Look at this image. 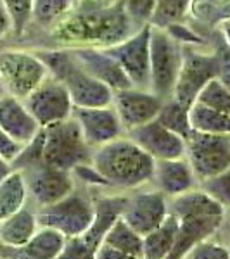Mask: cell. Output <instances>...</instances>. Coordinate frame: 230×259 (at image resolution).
Listing matches in <instances>:
<instances>
[{
  "label": "cell",
  "mask_w": 230,
  "mask_h": 259,
  "mask_svg": "<svg viewBox=\"0 0 230 259\" xmlns=\"http://www.w3.org/2000/svg\"><path fill=\"white\" fill-rule=\"evenodd\" d=\"M128 16L123 0H78L59 23L50 28V36L61 49H107L139 30Z\"/></svg>",
  "instance_id": "1"
},
{
  "label": "cell",
  "mask_w": 230,
  "mask_h": 259,
  "mask_svg": "<svg viewBox=\"0 0 230 259\" xmlns=\"http://www.w3.org/2000/svg\"><path fill=\"white\" fill-rule=\"evenodd\" d=\"M90 166L107 189L139 190L152 180L156 161L128 135L94 149Z\"/></svg>",
  "instance_id": "2"
},
{
  "label": "cell",
  "mask_w": 230,
  "mask_h": 259,
  "mask_svg": "<svg viewBox=\"0 0 230 259\" xmlns=\"http://www.w3.org/2000/svg\"><path fill=\"white\" fill-rule=\"evenodd\" d=\"M170 214L178 221L177 244L168 259H183L199 242L211 239L221 228L227 209L201 187L170 199Z\"/></svg>",
  "instance_id": "3"
},
{
  "label": "cell",
  "mask_w": 230,
  "mask_h": 259,
  "mask_svg": "<svg viewBox=\"0 0 230 259\" xmlns=\"http://www.w3.org/2000/svg\"><path fill=\"white\" fill-rule=\"evenodd\" d=\"M35 52L45 62L50 76L59 80L66 87L74 107H102L112 104L114 92L106 83L92 76L69 49L57 47L35 50Z\"/></svg>",
  "instance_id": "4"
},
{
  "label": "cell",
  "mask_w": 230,
  "mask_h": 259,
  "mask_svg": "<svg viewBox=\"0 0 230 259\" xmlns=\"http://www.w3.org/2000/svg\"><path fill=\"white\" fill-rule=\"evenodd\" d=\"M94 149L85 142L76 119L71 118L42 128V161L56 168L74 171L90 164Z\"/></svg>",
  "instance_id": "5"
},
{
  "label": "cell",
  "mask_w": 230,
  "mask_h": 259,
  "mask_svg": "<svg viewBox=\"0 0 230 259\" xmlns=\"http://www.w3.org/2000/svg\"><path fill=\"white\" fill-rule=\"evenodd\" d=\"M182 66V44L165 28L150 26L149 44V90L161 99L173 95Z\"/></svg>",
  "instance_id": "6"
},
{
  "label": "cell",
  "mask_w": 230,
  "mask_h": 259,
  "mask_svg": "<svg viewBox=\"0 0 230 259\" xmlns=\"http://www.w3.org/2000/svg\"><path fill=\"white\" fill-rule=\"evenodd\" d=\"M50 76L45 62L31 50L7 49L0 52V78L7 95L24 100Z\"/></svg>",
  "instance_id": "7"
},
{
  "label": "cell",
  "mask_w": 230,
  "mask_h": 259,
  "mask_svg": "<svg viewBox=\"0 0 230 259\" xmlns=\"http://www.w3.org/2000/svg\"><path fill=\"white\" fill-rule=\"evenodd\" d=\"M40 227L57 230L66 239L80 237L95 220V200L74 189L59 202L36 209Z\"/></svg>",
  "instance_id": "8"
},
{
  "label": "cell",
  "mask_w": 230,
  "mask_h": 259,
  "mask_svg": "<svg viewBox=\"0 0 230 259\" xmlns=\"http://www.w3.org/2000/svg\"><path fill=\"white\" fill-rule=\"evenodd\" d=\"M218 61L215 50L201 49V45H182V66L171 97L183 106H192L208 81L216 78Z\"/></svg>",
  "instance_id": "9"
},
{
  "label": "cell",
  "mask_w": 230,
  "mask_h": 259,
  "mask_svg": "<svg viewBox=\"0 0 230 259\" xmlns=\"http://www.w3.org/2000/svg\"><path fill=\"white\" fill-rule=\"evenodd\" d=\"M185 144V157L199 183L230 168V135L190 132Z\"/></svg>",
  "instance_id": "10"
},
{
  "label": "cell",
  "mask_w": 230,
  "mask_h": 259,
  "mask_svg": "<svg viewBox=\"0 0 230 259\" xmlns=\"http://www.w3.org/2000/svg\"><path fill=\"white\" fill-rule=\"evenodd\" d=\"M23 171L28 189V199L35 209L59 202L76 189L73 171H66L56 166L45 164L44 161L28 166Z\"/></svg>",
  "instance_id": "11"
},
{
  "label": "cell",
  "mask_w": 230,
  "mask_h": 259,
  "mask_svg": "<svg viewBox=\"0 0 230 259\" xmlns=\"http://www.w3.org/2000/svg\"><path fill=\"white\" fill-rule=\"evenodd\" d=\"M125 204V195H106L95 200V220L83 235L66 240L64 250L57 259H95L99 245Z\"/></svg>",
  "instance_id": "12"
},
{
  "label": "cell",
  "mask_w": 230,
  "mask_h": 259,
  "mask_svg": "<svg viewBox=\"0 0 230 259\" xmlns=\"http://www.w3.org/2000/svg\"><path fill=\"white\" fill-rule=\"evenodd\" d=\"M168 216L170 199L154 187L125 195L121 218L142 237L161 227Z\"/></svg>",
  "instance_id": "13"
},
{
  "label": "cell",
  "mask_w": 230,
  "mask_h": 259,
  "mask_svg": "<svg viewBox=\"0 0 230 259\" xmlns=\"http://www.w3.org/2000/svg\"><path fill=\"white\" fill-rule=\"evenodd\" d=\"M149 44L150 24L147 23L125 40L102 49L123 68L135 89H149Z\"/></svg>",
  "instance_id": "14"
},
{
  "label": "cell",
  "mask_w": 230,
  "mask_h": 259,
  "mask_svg": "<svg viewBox=\"0 0 230 259\" xmlns=\"http://www.w3.org/2000/svg\"><path fill=\"white\" fill-rule=\"evenodd\" d=\"M23 102L33 118L36 119V123L40 124V128L68 119L73 116L74 111L69 92L54 76H49Z\"/></svg>",
  "instance_id": "15"
},
{
  "label": "cell",
  "mask_w": 230,
  "mask_h": 259,
  "mask_svg": "<svg viewBox=\"0 0 230 259\" xmlns=\"http://www.w3.org/2000/svg\"><path fill=\"white\" fill-rule=\"evenodd\" d=\"M163 102L165 99H161L149 89H135V87L114 92V97H112V107L118 112L127 133L133 128L158 119Z\"/></svg>",
  "instance_id": "16"
},
{
  "label": "cell",
  "mask_w": 230,
  "mask_h": 259,
  "mask_svg": "<svg viewBox=\"0 0 230 259\" xmlns=\"http://www.w3.org/2000/svg\"><path fill=\"white\" fill-rule=\"evenodd\" d=\"M73 118L76 119L83 139L92 149L127 135L112 104L102 107H74Z\"/></svg>",
  "instance_id": "17"
},
{
  "label": "cell",
  "mask_w": 230,
  "mask_h": 259,
  "mask_svg": "<svg viewBox=\"0 0 230 259\" xmlns=\"http://www.w3.org/2000/svg\"><path fill=\"white\" fill-rule=\"evenodd\" d=\"M127 135L140 149H144L154 161L185 157V139L166 126H163L158 119L150 121L147 124H142L139 128H133Z\"/></svg>",
  "instance_id": "18"
},
{
  "label": "cell",
  "mask_w": 230,
  "mask_h": 259,
  "mask_svg": "<svg viewBox=\"0 0 230 259\" xmlns=\"http://www.w3.org/2000/svg\"><path fill=\"white\" fill-rule=\"evenodd\" d=\"M69 50L92 76L106 83L112 92L132 89V81L128 80L127 73L106 50L94 47H80Z\"/></svg>",
  "instance_id": "19"
},
{
  "label": "cell",
  "mask_w": 230,
  "mask_h": 259,
  "mask_svg": "<svg viewBox=\"0 0 230 259\" xmlns=\"http://www.w3.org/2000/svg\"><path fill=\"white\" fill-rule=\"evenodd\" d=\"M150 183L154 185V189H158L168 199H173L199 187V182L187 157L156 161Z\"/></svg>",
  "instance_id": "20"
},
{
  "label": "cell",
  "mask_w": 230,
  "mask_h": 259,
  "mask_svg": "<svg viewBox=\"0 0 230 259\" xmlns=\"http://www.w3.org/2000/svg\"><path fill=\"white\" fill-rule=\"evenodd\" d=\"M0 128L23 147L42 130L23 100L12 95H4L0 99Z\"/></svg>",
  "instance_id": "21"
},
{
  "label": "cell",
  "mask_w": 230,
  "mask_h": 259,
  "mask_svg": "<svg viewBox=\"0 0 230 259\" xmlns=\"http://www.w3.org/2000/svg\"><path fill=\"white\" fill-rule=\"evenodd\" d=\"M66 237L57 230L40 227L39 232L21 247H0L2 259H57L64 250Z\"/></svg>",
  "instance_id": "22"
},
{
  "label": "cell",
  "mask_w": 230,
  "mask_h": 259,
  "mask_svg": "<svg viewBox=\"0 0 230 259\" xmlns=\"http://www.w3.org/2000/svg\"><path fill=\"white\" fill-rule=\"evenodd\" d=\"M39 214L28 202L23 209L0 221V247H21L39 232Z\"/></svg>",
  "instance_id": "23"
},
{
  "label": "cell",
  "mask_w": 230,
  "mask_h": 259,
  "mask_svg": "<svg viewBox=\"0 0 230 259\" xmlns=\"http://www.w3.org/2000/svg\"><path fill=\"white\" fill-rule=\"evenodd\" d=\"M177 233L178 221L173 214H170L161 227L144 235L142 259H168L177 244Z\"/></svg>",
  "instance_id": "24"
},
{
  "label": "cell",
  "mask_w": 230,
  "mask_h": 259,
  "mask_svg": "<svg viewBox=\"0 0 230 259\" xmlns=\"http://www.w3.org/2000/svg\"><path fill=\"white\" fill-rule=\"evenodd\" d=\"M30 202L24 175L19 169H12L0 182V221L23 209Z\"/></svg>",
  "instance_id": "25"
},
{
  "label": "cell",
  "mask_w": 230,
  "mask_h": 259,
  "mask_svg": "<svg viewBox=\"0 0 230 259\" xmlns=\"http://www.w3.org/2000/svg\"><path fill=\"white\" fill-rule=\"evenodd\" d=\"M190 130L210 135H230V114L211 109L199 102L189 107Z\"/></svg>",
  "instance_id": "26"
},
{
  "label": "cell",
  "mask_w": 230,
  "mask_h": 259,
  "mask_svg": "<svg viewBox=\"0 0 230 259\" xmlns=\"http://www.w3.org/2000/svg\"><path fill=\"white\" fill-rule=\"evenodd\" d=\"M102 244L114 247L123 252H128L132 256L142 257V250H144V237L140 233H137L130 225L127 223L121 214L112 221L109 230L104 235Z\"/></svg>",
  "instance_id": "27"
},
{
  "label": "cell",
  "mask_w": 230,
  "mask_h": 259,
  "mask_svg": "<svg viewBox=\"0 0 230 259\" xmlns=\"http://www.w3.org/2000/svg\"><path fill=\"white\" fill-rule=\"evenodd\" d=\"M192 0H156L149 24L156 28H168L183 23L190 12Z\"/></svg>",
  "instance_id": "28"
},
{
  "label": "cell",
  "mask_w": 230,
  "mask_h": 259,
  "mask_svg": "<svg viewBox=\"0 0 230 259\" xmlns=\"http://www.w3.org/2000/svg\"><path fill=\"white\" fill-rule=\"evenodd\" d=\"M158 121L171 132L182 135L183 139L190 135V121H189V106H183L177 99L170 97L163 102V107L158 114Z\"/></svg>",
  "instance_id": "29"
},
{
  "label": "cell",
  "mask_w": 230,
  "mask_h": 259,
  "mask_svg": "<svg viewBox=\"0 0 230 259\" xmlns=\"http://www.w3.org/2000/svg\"><path fill=\"white\" fill-rule=\"evenodd\" d=\"M74 0H35L33 2L31 23L36 26L50 30L56 23L64 18L73 7Z\"/></svg>",
  "instance_id": "30"
},
{
  "label": "cell",
  "mask_w": 230,
  "mask_h": 259,
  "mask_svg": "<svg viewBox=\"0 0 230 259\" xmlns=\"http://www.w3.org/2000/svg\"><path fill=\"white\" fill-rule=\"evenodd\" d=\"M196 102L230 114V89H227L218 78H213L203 87V90L196 97Z\"/></svg>",
  "instance_id": "31"
},
{
  "label": "cell",
  "mask_w": 230,
  "mask_h": 259,
  "mask_svg": "<svg viewBox=\"0 0 230 259\" xmlns=\"http://www.w3.org/2000/svg\"><path fill=\"white\" fill-rule=\"evenodd\" d=\"M35 0H4L12 21V33L23 35L31 24V12Z\"/></svg>",
  "instance_id": "32"
},
{
  "label": "cell",
  "mask_w": 230,
  "mask_h": 259,
  "mask_svg": "<svg viewBox=\"0 0 230 259\" xmlns=\"http://www.w3.org/2000/svg\"><path fill=\"white\" fill-rule=\"evenodd\" d=\"M199 187L204 192H208L215 200H218L225 209L230 207V168L216 175V177L201 182Z\"/></svg>",
  "instance_id": "33"
},
{
  "label": "cell",
  "mask_w": 230,
  "mask_h": 259,
  "mask_svg": "<svg viewBox=\"0 0 230 259\" xmlns=\"http://www.w3.org/2000/svg\"><path fill=\"white\" fill-rule=\"evenodd\" d=\"M183 259H230V250L227 244L220 240L206 239L199 244H196L189 252L183 256Z\"/></svg>",
  "instance_id": "34"
},
{
  "label": "cell",
  "mask_w": 230,
  "mask_h": 259,
  "mask_svg": "<svg viewBox=\"0 0 230 259\" xmlns=\"http://www.w3.org/2000/svg\"><path fill=\"white\" fill-rule=\"evenodd\" d=\"M123 4H125V9H127L128 16H130L139 26H144V24L149 23L156 0H123Z\"/></svg>",
  "instance_id": "35"
},
{
  "label": "cell",
  "mask_w": 230,
  "mask_h": 259,
  "mask_svg": "<svg viewBox=\"0 0 230 259\" xmlns=\"http://www.w3.org/2000/svg\"><path fill=\"white\" fill-rule=\"evenodd\" d=\"M213 50H215L216 61H218V73H216V78H218L227 89H230V50L227 49V45L223 44V40H220V44Z\"/></svg>",
  "instance_id": "36"
},
{
  "label": "cell",
  "mask_w": 230,
  "mask_h": 259,
  "mask_svg": "<svg viewBox=\"0 0 230 259\" xmlns=\"http://www.w3.org/2000/svg\"><path fill=\"white\" fill-rule=\"evenodd\" d=\"M21 150H23V145L18 144L16 140H12L11 137L0 128V157L12 162L21 154Z\"/></svg>",
  "instance_id": "37"
},
{
  "label": "cell",
  "mask_w": 230,
  "mask_h": 259,
  "mask_svg": "<svg viewBox=\"0 0 230 259\" xmlns=\"http://www.w3.org/2000/svg\"><path fill=\"white\" fill-rule=\"evenodd\" d=\"M95 259H142L137 256H132L128 252H123V250H118L114 247H109L106 244H100L97 252H95Z\"/></svg>",
  "instance_id": "38"
},
{
  "label": "cell",
  "mask_w": 230,
  "mask_h": 259,
  "mask_svg": "<svg viewBox=\"0 0 230 259\" xmlns=\"http://www.w3.org/2000/svg\"><path fill=\"white\" fill-rule=\"evenodd\" d=\"M12 33V21L11 16L7 12V7L4 4V0H0V40H4L7 35Z\"/></svg>",
  "instance_id": "39"
},
{
  "label": "cell",
  "mask_w": 230,
  "mask_h": 259,
  "mask_svg": "<svg viewBox=\"0 0 230 259\" xmlns=\"http://www.w3.org/2000/svg\"><path fill=\"white\" fill-rule=\"evenodd\" d=\"M218 30H220V38L223 40V44L230 50V19H225L223 23H220Z\"/></svg>",
  "instance_id": "40"
},
{
  "label": "cell",
  "mask_w": 230,
  "mask_h": 259,
  "mask_svg": "<svg viewBox=\"0 0 230 259\" xmlns=\"http://www.w3.org/2000/svg\"><path fill=\"white\" fill-rule=\"evenodd\" d=\"M12 169H14V168H12V162L4 159V157H0V182H2V180L6 178Z\"/></svg>",
  "instance_id": "41"
},
{
  "label": "cell",
  "mask_w": 230,
  "mask_h": 259,
  "mask_svg": "<svg viewBox=\"0 0 230 259\" xmlns=\"http://www.w3.org/2000/svg\"><path fill=\"white\" fill-rule=\"evenodd\" d=\"M4 95H7V92H6V87H4V83H2V78H0V99H2Z\"/></svg>",
  "instance_id": "42"
},
{
  "label": "cell",
  "mask_w": 230,
  "mask_h": 259,
  "mask_svg": "<svg viewBox=\"0 0 230 259\" xmlns=\"http://www.w3.org/2000/svg\"><path fill=\"white\" fill-rule=\"evenodd\" d=\"M227 247H228V250H230V240L227 242Z\"/></svg>",
  "instance_id": "43"
},
{
  "label": "cell",
  "mask_w": 230,
  "mask_h": 259,
  "mask_svg": "<svg viewBox=\"0 0 230 259\" xmlns=\"http://www.w3.org/2000/svg\"><path fill=\"white\" fill-rule=\"evenodd\" d=\"M0 259H2V257H0Z\"/></svg>",
  "instance_id": "44"
}]
</instances>
